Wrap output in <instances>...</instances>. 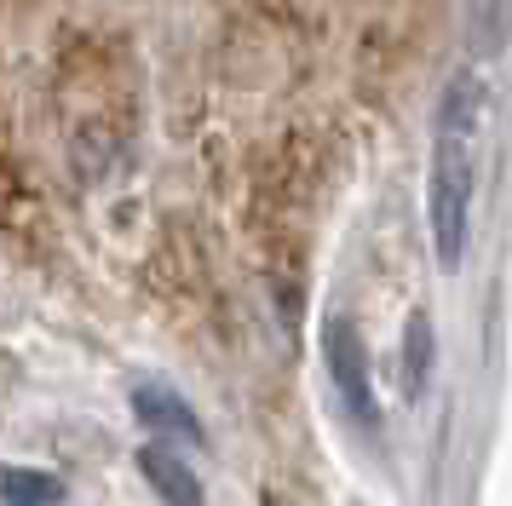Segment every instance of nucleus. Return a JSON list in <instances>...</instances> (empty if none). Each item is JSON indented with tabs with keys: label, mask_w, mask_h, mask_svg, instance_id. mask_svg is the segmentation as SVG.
<instances>
[{
	"label": "nucleus",
	"mask_w": 512,
	"mask_h": 506,
	"mask_svg": "<svg viewBox=\"0 0 512 506\" xmlns=\"http://www.w3.org/2000/svg\"><path fill=\"white\" fill-rule=\"evenodd\" d=\"M489 127V87L478 69L449 75V87L432 115V184H426V219H432V248L455 271L466 253L472 225V196H478V156H484Z\"/></svg>",
	"instance_id": "nucleus-1"
},
{
	"label": "nucleus",
	"mask_w": 512,
	"mask_h": 506,
	"mask_svg": "<svg viewBox=\"0 0 512 506\" xmlns=\"http://www.w3.org/2000/svg\"><path fill=\"white\" fill-rule=\"evenodd\" d=\"M323 351H328V374H334V386H340V403L351 409V420H363V426H374L369 357H363V340H357V328H351L346 317H334V322H328Z\"/></svg>",
	"instance_id": "nucleus-2"
},
{
	"label": "nucleus",
	"mask_w": 512,
	"mask_h": 506,
	"mask_svg": "<svg viewBox=\"0 0 512 506\" xmlns=\"http://www.w3.org/2000/svg\"><path fill=\"white\" fill-rule=\"evenodd\" d=\"M133 409H139V420L150 426V432H167V437H185V443H202V420L190 414V403L179 397V391L139 386V391H133Z\"/></svg>",
	"instance_id": "nucleus-3"
},
{
	"label": "nucleus",
	"mask_w": 512,
	"mask_h": 506,
	"mask_svg": "<svg viewBox=\"0 0 512 506\" xmlns=\"http://www.w3.org/2000/svg\"><path fill=\"white\" fill-rule=\"evenodd\" d=\"M139 466H144V478L156 483V495H162V501H173V506H202V483L190 478V466L173 455L167 443H150V449L139 455Z\"/></svg>",
	"instance_id": "nucleus-4"
},
{
	"label": "nucleus",
	"mask_w": 512,
	"mask_h": 506,
	"mask_svg": "<svg viewBox=\"0 0 512 506\" xmlns=\"http://www.w3.org/2000/svg\"><path fill=\"white\" fill-rule=\"evenodd\" d=\"M64 495V483L35 472V466H0V501L6 506H52Z\"/></svg>",
	"instance_id": "nucleus-5"
},
{
	"label": "nucleus",
	"mask_w": 512,
	"mask_h": 506,
	"mask_svg": "<svg viewBox=\"0 0 512 506\" xmlns=\"http://www.w3.org/2000/svg\"><path fill=\"white\" fill-rule=\"evenodd\" d=\"M426 368H432V317L415 311V317H409V345H403V380H409V397L426 391Z\"/></svg>",
	"instance_id": "nucleus-6"
}]
</instances>
